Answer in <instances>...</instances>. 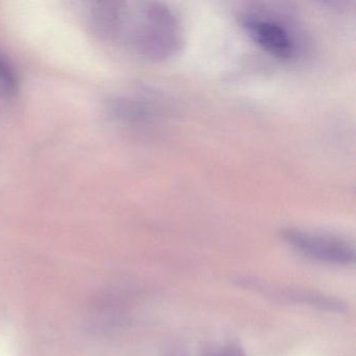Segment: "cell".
I'll return each mask as SVG.
<instances>
[{
  "label": "cell",
  "instance_id": "cell-1",
  "mask_svg": "<svg viewBox=\"0 0 356 356\" xmlns=\"http://www.w3.org/2000/svg\"><path fill=\"white\" fill-rule=\"evenodd\" d=\"M86 16L103 40L147 61L172 59L184 44L180 18L165 3H91Z\"/></svg>",
  "mask_w": 356,
  "mask_h": 356
},
{
  "label": "cell",
  "instance_id": "cell-2",
  "mask_svg": "<svg viewBox=\"0 0 356 356\" xmlns=\"http://www.w3.org/2000/svg\"><path fill=\"white\" fill-rule=\"evenodd\" d=\"M239 20L250 38L268 55L281 61L297 58L299 41L284 20L259 10L245 12Z\"/></svg>",
  "mask_w": 356,
  "mask_h": 356
},
{
  "label": "cell",
  "instance_id": "cell-3",
  "mask_svg": "<svg viewBox=\"0 0 356 356\" xmlns=\"http://www.w3.org/2000/svg\"><path fill=\"white\" fill-rule=\"evenodd\" d=\"M282 238L302 255L323 264L348 266L355 260V250L347 239L330 233L286 229Z\"/></svg>",
  "mask_w": 356,
  "mask_h": 356
},
{
  "label": "cell",
  "instance_id": "cell-4",
  "mask_svg": "<svg viewBox=\"0 0 356 356\" xmlns=\"http://www.w3.org/2000/svg\"><path fill=\"white\" fill-rule=\"evenodd\" d=\"M17 89V74L11 62L0 53V99H11Z\"/></svg>",
  "mask_w": 356,
  "mask_h": 356
}]
</instances>
